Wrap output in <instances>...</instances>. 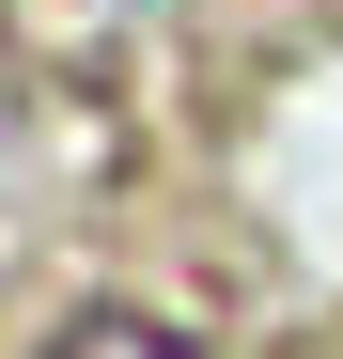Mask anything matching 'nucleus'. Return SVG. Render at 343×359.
Listing matches in <instances>:
<instances>
[{
  "instance_id": "1",
  "label": "nucleus",
  "mask_w": 343,
  "mask_h": 359,
  "mask_svg": "<svg viewBox=\"0 0 343 359\" xmlns=\"http://www.w3.org/2000/svg\"><path fill=\"white\" fill-rule=\"evenodd\" d=\"M47 359H203V344L172 328V313H78V328L47 344Z\"/></svg>"
}]
</instances>
